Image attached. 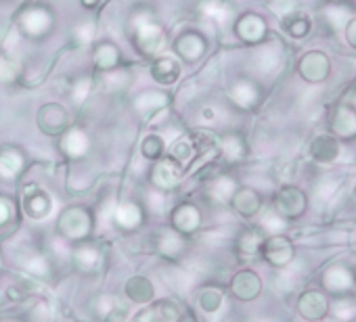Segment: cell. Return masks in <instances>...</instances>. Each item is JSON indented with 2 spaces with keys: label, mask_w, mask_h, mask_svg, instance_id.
Here are the masks:
<instances>
[{
  "label": "cell",
  "mask_w": 356,
  "mask_h": 322,
  "mask_svg": "<svg viewBox=\"0 0 356 322\" xmlns=\"http://www.w3.org/2000/svg\"><path fill=\"white\" fill-rule=\"evenodd\" d=\"M222 155L229 159V161H237L245 155V144H243V138L237 136V134H229L222 138V142H218Z\"/></svg>",
  "instance_id": "4dcf8cb0"
},
{
  "label": "cell",
  "mask_w": 356,
  "mask_h": 322,
  "mask_svg": "<svg viewBox=\"0 0 356 322\" xmlns=\"http://www.w3.org/2000/svg\"><path fill=\"white\" fill-rule=\"evenodd\" d=\"M298 314L306 322H323L329 318V307L331 299L323 289H306L298 297Z\"/></svg>",
  "instance_id": "3957f363"
},
{
  "label": "cell",
  "mask_w": 356,
  "mask_h": 322,
  "mask_svg": "<svg viewBox=\"0 0 356 322\" xmlns=\"http://www.w3.org/2000/svg\"><path fill=\"white\" fill-rule=\"evenodd\" d=\"M165 105V96L163 94H157V92H149V94H143L138 101H136V109L140 113H151L155 109H161Z\"/></svg>",
  "instance_id": "8d00e7d4"
},
{
  "label": "cell",
  "mask_w": 356,
  "mask_h": 322,
  "mask_svg": "<svg viewBox=\"0 0 356 322\" xmlns=\"http://www.w3.org/2000/svg\"><path fill=\"white\" fill-rule=\"evenodd\" d=\"M283 28H285V32H287L291 38H304V36L310 34V28H312V26H310L308 15L296 11L293 15H289V17L283 19Z\"/></svg>",
  "instance_id": "83f0119b"
},
{
  "label": "cell",
  "mask_w": 356,
  "mask_h": 322,
  "mask_svg": "<svg viewBox=\"0 0 356 322\" xmlns=\"http://www.w3.org/2000/svg\"><path fill=\"white\" fill-rule=\"evenodd\" d=\"M231 96H233L235 105H237V107H241V109H252V107L258 103V99H260L258 88H256L252 82H248V80L237 82V84L233 86Z\"/></svg>",
  "instance_id": "ffe728a7"
},
{
  "label": "cell",
  "mask_w": 356,
  "mask_h": 322,
  "mask_svg": "<svg viewBox=\"0 0 356 322\" xmlns=\"http://www.w3.org/2000/svg\"><path fill=\"white\" fill-rule=\"evenodd\" d=\"M329 3H331V5H341L343 0H329Z\"/></svg>",
  "instance_id": "816d5d0a"
},
{
  "label": "cell",
  "mask_w": 356,
  "mask_h": 322,
  "mask_svg": "<svg viewBox=\"0 0 356 322\" xmlns=\"http://www.w3.org/2000/svg\"><path fill=\"white\" fill-rule=\"evenodd\" d=\"M285 226V220L279 218L275 212L268 214L264 220H262V230H273V235H281V228Z\"/></svg>",
  "instance_id": "7bdbcfd3"
},
{
  "label": "cell",
  "mask_w": 356,
  "mask_h": 322,
  "mask_svg": "<svg viewBox=\"0 0 356 322\" xmlns=\"http://www.w3.org/2000/svg\"><path fill=\"white\" fill-rule=\"evenodd\" d=\"M352 195H354V199H356V183H354V187H352Z\"/></svg>",
  "instance_id": "f5cc1de1"
},
{
  "label": "cell",
  "mask_w": 356,
  "mask_h": 322,
  "mask_svg": "<svg viewBox=\"0 0 356 322\" xmlns=\"http://www.w3.org/2000/svg\"><path fill=\"white\" fill-rule=\"evenodd\" d=\"M172 224H174V230L176 232L191 235V232H195L200 228L202 216H200L197 207H193V205H181V207H176V212L172 216Z\"/></svg>",
  "instance_id": "e0dca14e"
},
{
  "label": "cell",
  "mask_w": 356,
  "mask_h": 322,
  "mask_svg": "<svg viewBox=\"0 0 356 322\" xmlns=\"http://www.w3.org/2000/svg\"><path fill=\"white\" fill-rule=\"evenodd\" d=\"M343 36L352 49H356V17H350V22L343 28Z\"/></svg>",
  "instance_id": "ee69618b"
},
{
  "label": "cell",
  "mask_w": 356,
  "mask_h": 322,
  "mask_svg": "<svg viewBox=\"0 0 356 322\" xmlns=\"http://www.w3.org/2000/svg\"><path fill=\"white\" fill-rule=\"evenodd\" d=\"M51 207H53V201L51 197L38 189V187H28L26 193H24V210L28 212L30 218H36V220H42L51 214Z\"/></svg>",
  "instance_id": "4fadbf2b"
},
{
  "label": "cell",
  "mask_w": 356,
  "mask_h": 322,
  "mask_svg": "<svg viewBox=\"0 0 356 322\" xmlns=\"http://www.w3.org/2000/svg\"><path fill=\"white\" fill-rule=\"evenodd\" d=\"M22 166H24V157L17 151L13 149L0 151V176L3 178H15Z\"/></svg>",
  "instance_id": "d4e9b609"
},
{
  "label": "cell",
  "mask_w": 356,
  "mask_h": 322,
  "mask_svg": "<svg viewBox=\"0 0 356 322\" xmlns=\"http://www.w3.org/2000/svg\"><path fill=\"white\" fill-rule=\"evenodd\" d=\"M153 183L159 187V189H172L181 183V176H183V166L178 164V161L172 157V159H163V161H157L155 168H153Z\"/></svg>",
  "instance_id": "7c38bea8"
},
{
  "label": "cell",
  "mask_w": 356,
  "mask_h": 322,
  "mask_svg": "<svg viewBox=\"0 0 356 322\" xmlns=\"http://www.w3.org/2000/svg\"><path fill=\"white\" fill-rule=\"evenodd\" d=\"M237 189H239V187H237V183H235L233 178H229V176H218V178L210 185L208 193H210L212 199H216V201H220V203H229V201L233 199V195H235Z\"/></svg>",
  "instance_id": "484cf974"
},
{
  "label": "cell",
  "mask_w": 356,
  "mask_h": 322,
  "mask_svg": "<svg viewBox=\"0 0 356 322\" xmlns=\"http://www.w3.org/2000/svg\"><path fill=\"white\" fill-rule=\"evenodd\" d=\"M298 5H300L298 0H270V9H273V13H277L281 19L293 15V13L298 11Z\"/></svg>",
  "instance_id": "60d3db41"
},
{
  "label": "cell",
  "mask_w": 356,
  "mask_h": 322,
  "mask_svg": "<svg viewBox=\"0 0 356 322\" xmlns=\"http://www.w3.org/2000/svg\"><path fill=\"white\" fill-rule=\"evenodd\" d=\"M231 293L241 301H254L262 293V278L254 270H241L231 280Z\"/></svg>",
  "instance_id": "52a82bcc"
},
{
  "label": "cell",
  "mask_w": 356,
  "mask_h": 322,
  "mask_svg": "<svg viewBox=\"0 0 356 322\" xmlns=\"http://www.w3.org/2000/svg\"><path fill=\"white\" fill-rule=\"evenodd\" d=\"M350 322H356V318H352V320H350Z\"/></svg>",
  "instance_id": "11a10c76"
},
{
  "label": "cell",
  "mask_w": 356,
  "mask_h": 322,
  "mask_svg": "<svg viewBox=\"0 0 356 322\" xmlns=\"http://www.w3.org/2000/svg\"><path fill=\"white\" fill-rule=\"evenodd\" d=\"M59 228L70 239H82L90 230V216L80 207L65 210L59 218Z\"/></svg>",
  "instance_id": "ba28073f"
},
{
  "label": "cell",
  "mask_w": 356,
  "mask_h": 322,
  "mask_svg": "<svg viewBox=\"0 0 356 322\" xmlns=\"http://www.w3.org/2000/svg\"><path fill=\"white\" fill-rule=\"evenodd\" d=\"M13 78H15V69L7 61H0V80L11 82Z\"/></svg>",
  "instance_id": "f6af8a7d"
},
{
  "label": "cell",
  "mask_w": 356,
  "mask_h": 322,
  "mask_svg": "<svg viewBox=\"0 0 356 322\" xmlns=\"http://www.w3.org/2000/svg\"><path fill=\"white\" fill-rule=\"evenodd\" d=\"M86 92H88V84H86V82H80V84L76 86V90H74V94H76V101L80 103V101L86 96Z\"/></svg>",
  "instance_id": "7dc6e473"
},
{
  "label": "cell",
  "mask_w": 356,
  "mask_h": 322,
  "mask_svg": "<svg viewBox=\"0 0 356 322\" xmlns=\"http://www.w3.org/2000/svg\"><path fill=\"white\" fill-rule=\"evenodd\" d=\"M99 3H101V0H82V5H84L86 9H95Z\"/></svg>",
  "instance_id": "c3c4849f"
},
{
  "label": "cell",
  "mask_w": 356,
  "mask_h": 322,
  "mask_svg": "<svg viewBox=\"0 0 356 322\" xmlns=\"http://www.w3.org/2000/svg\"><path fill=\"white\" fill-rule=\"evenodd\" d=\"M321 289L329 295V299L352 295L356 291L354 268H350L346 262H333L325 266L321 272Z\"/></svg>",
  "instance_id": "6da1fadb"
},
{
  "label": "cell",
  "mask_w": 356,
  "mask_h": 322,
  "mask_svg": "<svg viewBox=\"0 0 356 322\" xmlns=\"http://www.w3.org/2000/svg\"><path fill=\"white\" fill-rule=\"evenodd\" d=\"M165 282H168V285H172L176 291H187V289L191 287V282H193V280H191V276H189L185 270H181V268H170Z\"/></svg>",
  "instance_id": "74e56055"
},
{
  "label": "cell",
  "mask_w": 356,
  "mask_h": 322,
  "mask_svg": "<svg viewBox=\"0 0 356 322\" xmlns=\"http://www.w3.org/2000/svg\"><path fill=\"white\" fill-rule=\"evenodd\" d=\"M237 36L248 44H258L266 36V22L256 13H245L235 24Z\"/></svg>",
  "instance_id": "30bf717a"
},
{
  "label": "cell",
  "mask_w": 356,
  "mask_h": 322,
  "mask_svg": "<svg viewBox=\"0 0 356 322\" xmlns=\"http://www.w3.org/2000/svg\"><path fill=\"white\" fill-rule=\"evenodd\" d=\"M202 9H204L206 15H210V17H214L218 22H222L227 17V7L220 3V0H208V3L202 5Z\"/></svg>",
  "instance_id": "b9f144b4"
},
{
  "label": "cell",
  "mask_w": 356,
  "mask_h": 322,
  "mask_svg": "<svg viewBox=\"0 0 356 322\" xmlns=\"http://www.w3.org/2000/svg\"><path fill=\"white\" fill-rule=\"evenodd\" d=\"M95 61H97V65L101 67V69H111V67H115V63H118V51L113 49V46H101L99 51H97V55H95Z\"/></svg>",
  "instance_id": "f35d334b"
},
{
  "label": "cell",
  "mask_w": 356,
  "mask_h": 322,
  "mask_svg": "<svg viewBox=\"0 0 356 322\" xmlns=\"http://www.w3.org/2000/svg\"><path fill=\"white\" fill-rule=\"evenodd\" d=\"M185 247V241L183 237L178 235L176 230H163L161 237H159V251L168 257H176L178 253L183 251Z\"/></svg>",
  "instance_id": "f546056e"
},
{
  "label": "cell",
  "mask_w": 356,
  "mask_h": 322,
  "mask_svg": "<svg viewBox=\"0 0 356 322\" xmlns=\"http://www.w3.org/2000/svg\"><path fill=\"white\" fill-rule=\"evenodd\" d=\"M63 151L70 155V157H82L86 151H88V138L82 130H70L65 136H63Z\"/></svg>",
  "instance_id": "4316f807"
},
{
  "label": "cell",
  "mask_w": 356,
  "mask_h": 322,
  "mask_svg": "<svg viewBox=\"0 0 356 322\" xmlns=\"http://www.w3.org/2000/svg\"><path fill=\"white\" fill-rule=\"evenodd\" d=\"M350 105H352V107H354V109H356V90H354V92H352V103H350Z\"/></svg>",
  "instance_id": "f907efd6"
},
{
  "label": "cell",
  "mask_w": 356,
  "mask_h": 322,
  "mask_svg": "<svg viewBox=\"0 0 356 322\" xmlns=\"http://www.w3.org/2000/svg\"><path fill=\"white\" fill-rule=\"evenodd\" d=\"M126 293L130 295V299H132V301H136V303H145V301H149V299L153 297V285H151L147 278H143V276H134V278H130V280H128V285H126Z\"/></svg>",
  "instance_id": "f1b7e54d"
},
{
  "label": "cell",
  "mask_w": 356,
  "mask_h": 322,
  "mask_svg": "<svg viewBox=\"0 0 356 322\" xmlns=\"http://www.w3.org/2000/svg\"><path fill=\"white\" fill-rule=\"evenodd\" d=\"M176 51L187 61H197L206 51V40L197 32H187V34H183L181 38H178Z\"/></svg>",
  "instance_id": "ac0fdd59"
},
{
  "label": "cell",
  "mask_w": 356,
  "mask_h": 322,
  "mask_svg": "<svg viewBox=\"0 0 356 322\" xmlns=\"http://www.w3.org/2000/svg\"><path fill=\"white\" fill-rule=\"evenodd\" d=\"M178 318H181V312L172 301H157L151 307L138 312L132 322H178Z\"/></svg>",
  "instance_id": "5bb4252c"
},
{
  "label": "cell",
  "mask_w": 356,
  "mask_h": 322,
  "mask_svg": "<svg viewBox=\"0 0 356 322\" xmlns=\"http://www.w3.org/2000/svg\"><path fill=\"white\" fill-rule=\"evenodd\" d=\"M354 276H356V270H354Z\"/></svg>",
  "instance_id": "9f6ffc18"
},
{
  "label": "cell",
  "mask_w": 356,
  "mask_h": 322,
  "mask_svg": "<svg viewBox=\"0 0 356 322\" xmlns=\"http://www.w3.org/2000/svg\"><path fill=\"white\" fill-rule=\"evenodd\" d=\"M231 203H233L235 212L243 218H254L262 210V197L258 195V191H254L250 187L237 189Z\"/></svg>",
  "instance_id": "9a60e30c"
},
{
  "label": "cell",
  "mask_w": 356,
  "mask_h": 322,
  "mask_svg": "<svg viewBox=\"0 0 356 322\" xmlns=\"http://www.w3.org/2000/svg\"><path fill=\"white\" fill-rule=\"evenodd\" d=\"M264 239L266 237H264L262 228H245L237 239V249L243 255H256V253H260Z\"/></svg>",
  "instance_id": "44dd1931"
},
{
  "label": "cell",
  "mask_w": 356,
  "mask_h": 322,
  "mask_svg": "<svg viewBox=\"0 0 356 322\" xmlns=\"http://www.w3.org/2000/svg\"><path fill=\"white\" fill-rule=\"evenodd\" d=\"M161 153H163V140H161L157 134L147 136L145 142H143V155H145L147 159H159Z\"/></svg>",
  "instance_id": "ab89813d"
},
{
  "label": "cell",
  "mask_w": 356,
  "mask_h": 322,
  "mask_svg": "<svg viewBox=\"0 0 356 322\" xmlns=\"http://www.w3.org/2000/svg\"><path fill=\"white\" fill-rule=\"evenodd\" d=\"M200 305L208 314L220 310V305H222V291L218 287H206L202 291V295H200Z\"/></svg>",
  "instance_id": "d6a6232c"
},
{
  "label": "cell",
  "mask_w": 356,
  "mask_h": 322,
  "mask_svg": "<svg viewBox=\"0 0 356 322\" xmlns=\"http://www.w3.org/2000/svg\"><path fill=\"white\" fill-rule=\"evenodd\" d=\"M329 316H335L339 322H350L356 318V295H346V297H335L331 299Z\"/></svg>",
  "instance_id": "7402d4cb"
},
{
  "label": "cell",
  "mask_w": 356,
  "mask_h": 322,
  "mask_svg": "<svg viewBox=\"0 0 356 322\" xmlns=\"http://www.w3.org/2000/svg\"><path fill=\"white\" fill-rule=\"evenodd\" d=\"M9 218H11V205L5 199H0V226L7 224Z\"/></svg>",
  "instance_id": "bcb514c9"
},
{
  "label": "cell",
  "mask_w": 356,
  "mask_h": 322,
  "mask_svg": "<svg viewBox=\"0 0 356 322\" xmlns=\"http://www.w3.org/2000/svg\"><path fill=\"white\" fill-rule=\"evenodd\" d=\"M204 115H206V119H212V117H214V109H206Z\"/></svg>",
  "instance_id": "681fc988"
},
{
  "label": "cell",
  "mask_w": 356,
  "mask_h": 322,
  "mask_svg": "<svg viewBox=\"0 0 356 322\" xmlns=\"http://www.w3.org/2000/svg\"><path fill=\"white\" fill-rule=\"evenodd\" d=\"M38 126L47 134H61L67 128V111L57 103L44 105L38 113Z\"/></svg>",
  "instance_id": "8fae6325"
},
{
  "label": "cell",
  "mask_w": 356,
  "mask_h": 322,
  "mask_svg": "<svg viewBox=\"0 0 356 322\" xmlns=\"http://www.w3.org/2000/svg\"><path fill=\"white\" fill-rule=\"evenodd\" d=\"M275 214L279 218L287 220H300L308 212V195L293 185H285L277 191L275 195Z\"/></svg>",
  "instance_id": "7a4b0ae2"
},
{
  "label": "cell",
  "mask_w": 356,
  "mask_h": 322,
  "mask_svg": "<svg viewBox=\"0 0 356 322\" xmlns=\"http://www.w3.org/2000/svg\"><path fill=\"white\" fill-rule=\"evenodd\" d=\"M260 253L266 264L275 268H287L296 257V245L287 235H270L264 239Z\"/></svg>",
  "instance_id": "277c9868"
},
{
  "label": "cell",
  "mask_w": 356,
  "mask_h": 322,
  "mask_svg": "<svg viewBox=\"0 0 356 322\" xmlns=\"http://www.w3.org/2000/svg\"><path fill=\"white\" fill-rule=\"evenodd\" d=\"M329 134L337 140H354L356 138V109L348 103L337 105L329 115Z\"/></svg>",
  "instance_id": "5b68a950"
},
{
  "label": "cell",
  "mask_w": 356,
  "mask_h": 322,
  "mask_svg": "<svg viewBox=\"0 0 356 322\" xmlns=\"http://www.w3.org/2000/svg\"><path fill=\"white\" fill-rule=\"evenodd\" d=\"M19 264H22L30 274H34V276H47V274H49V264H47V260H44L42 255H38V253H30V255L22 257Z\"/></svg>",
  "instance_id": "e575fe53"
},
{
  "label": "cell",
  "mask_w": 356,
  "mask_h": 322,
  "mask_svg": "<svg viewBox=\"0 0 356 322\" xmlns=\"http://www.w3.org/2000/svg\"><path fill=\"white\" fill-rule=\"evenodd\" d=\"M325 17H327L329 26H331L333 30H343L346 24L350 22V11L343 9L341 5H333V7H329V9L325 11Z\"/></svg>",
  "instance_id": "d590c367"
},
{
  "label": "cell",
  "mask_w": 356,
  "mask_h": 322,
  "mask_svg": "<svg viewBox=\"0 0 356 322\" xmlns=\"http://www.w3.org/2000/svg\"><path fill=\"white\" fill-rule=\"evenodd\" d=\"M339 153H341V144L329 132L314 136L310 142V157H312V161H316V164H333V161L339 157Z\"/></svg>",
  "instance_id": "9c48e42d"
},
{
  "label": "cell",
  "mask_w": 356,
  "mask_h": 322,
  "mask_svg": "<svg viewBox=\"0 0 356 322\" xmlns=\"http://www.w3.org/2000/svg\"><path fill=\"white\" fill-rule=\"evenodd\" d=\"M113 218H115V222H118L120 228L130 230V228H134V226L140 224L143 214H140V207L136 203H122L120 207H115Z\"/></svg>",
  "instance_id": "603a6c76"
},
{
  "label": "cell",
  "mask_w": 356,
  "mask_h": 322,
  "mask_svg": "<svg viewBox=\"0 0 356 322\" xmlns=\"http://www.w3.org/2000/svg\"><path fill=\"white\" fill-rule=\"evenodd\" d=\"M136 42H138V49L147 55H153L157 51L163 49V32L155 26V24H140L136 28Z\"/></svg>",
  "instance_id": "2e32d148"
},
{
  "label": "cell",
  "mask_w": 356,
  "mask_h": 322,
  "mask_svg": "<svg viewBox=\"0 0 356 322\" xmlns=\"http://www.w3.org/2000/svg\"><path fill=\"white\" fill-rule=\"evenodd\" d=\"M256 322H270V320H266V318H264V320H256Z\"/></svg>",
  "instance_id": "db71d44e"
},
{
  "label": "cell",
  "mask_w": 356,
  "mask_h": 322,
  "mask_svg": "<svg viewBox=\"0 0 356 322\" xmlns=\"http://www.w3.org/2000/svg\"><path fill=\"white\" fill-rule=\"evenodd\" d=\"M22 26L30 32V34H44L51 26V15L42 9H30L28 13H24L22 17Z\"/></svg>",
  "instance_id": "cb8c5ba5"
},
{
  "label": "cell",
  "mask_w": 356,
  "mask_h": 322,
  "mask_svg": "<svg viewBox=\"0 0 356 322\" xmlns=\"http://www.w3.org/2000/svg\"><path fill=\"white\" fill-rule=\"evenodd\" d=\"M193 155H197V149H195V142L193 138H181V140H176L174 146H172V157L178 161V164H187V161L193 159Z\"/></svg>",
  "instance_id": "1f68e13d"
},
{
  "label": "cell",
  "mask_w": 356,
  "mask_h": 322,
  "mask_svg": "<svg viewBox=\"0 0 356 322\" xmlns=\"http://www.w3.org/2000/svg\"><path fill=\"white\" fill-rule=\"evenodd\" d=\"M298 71L306 82L318 84V82L327 80V76L331 71V61L323 51H310L300 59Z\"/></svg>",
  "instance_id": "8992f818"
},
{
  "label": "cell",
  "mask_w": 356,
  "mask_h": 322,
  "mask_svg": "<svg viewBox=\"0 0 356 322\" xmlns=\"http://www.w3.org/2000/svg\"><path fill=\"white\" fill-rule=\"evenodd\" d=\"M151 76L159 84H172V82H176L178 78H181V65H178V61H174L170 57H161V59H157L153 63Z\"/></svg>",
  "instance_id": "d6986e66"
},
{
  "label": "cell",
  "mask_w": 356,
  "mask_h": 322,
  "mask_svg": "<svg viewBox=\"0 0 356 322\" xmlns=\"http://www.w3.org/2000/svg\"><path fill=\"white\" fill-rule=\"evenodd\" d=\"M99 257H101V253L97 247H80L74 253V262L82 270H92L99 264Z\"/></svg>",
  "instance_id": "836d02e7"
}]
</instances>
